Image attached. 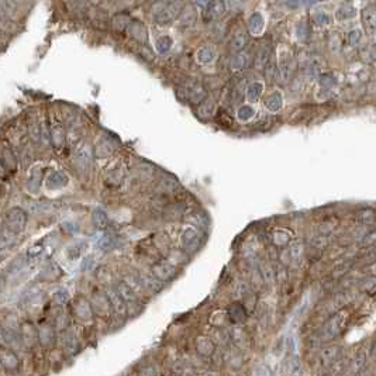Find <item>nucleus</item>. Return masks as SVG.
Instances as JSON below:
<instances>
[{"label": "nucleus", "mask_w": 376, "mask_h": 376, "mask_svg": "<svg viewBox=\"0 0 376 376\" xmlns=\"http://www.w3.org/2000/svg\"><path fill=\"white\" fill-rule=\"evenodd\" d=\"M23 369V354L5 345H0V370L7 375H21Z\"/></svg>", "instance_id": "obj_1"}, {"label": "nucleus", "mask_w": 376, "mask_h": 376, "mask_svg": "<svg viewBox=\"0 0 376 376\" xmlns=\"http://www.w3.org/2000/svg\"><path fill=\"white\" fill-rule=\"evenodd\" d=\"M183 5L181 2H161L154 6L153 18L158 26H168L177 17L182 10Z\"/></svg>", "instance_id": "obj_2"}, {"label": "nucleus", "mask_w": 376, "mask_h": 376, "mask_svg": "<svg viewBox=\"0 0 376 376\" xmlns=\"http://www.w3.org/2000/svg\"><path fill=\"white\" fill-rule=\"evenodd\" d=\"M20 338L24 354H36L37 349L40 348L37 325L31 320H23L20 323Z\"/></svg>", "instance_id": "obj_3"}, {"label": "nucleus", "mask_w": 376, "mask_h": 376, "mask_svg": "<svg viewBox=\"0 0 376 376\" xmlns=\"http://www.w3.org/2000/svg\"><path fill=\"white\" fill-rule=\"evenodd\" d=\"M38 331V345L42 351H51L58 344V333L49 321H44L37 325Z\"/></svg>", "instance_id": "obj_4"}, {"label": "nucleus", "mask_w": 376, "mask_h": 376, "mask_svg": "<svg viewBox=\"0 0 376 376\" xmlns=\"http://www.w3.org/2000/svg\"><path fill=\"white\" fill-rule=\"evenodd\" d=\"M203 233H200L197 229H192L188 227L186 230H183L182 235H181V244L182 248L186 253H196L202 244H203Z\"/></svg>", "instance_id": "obj_5"}, {"label": "nucleus", "mask_w": 376, "mask_h": 376, "mask_svg": "<svg viewBox=\"0 0 376 376\" xmlns=\"http://www.w3.org/2000/svg\"><path fill=\"white\" fill-rule=\"evenodd\" d=\"M26 213L21 209L14 207L12 210H9L6 214V225L7 229L10 230L12 233H20L23 231L24 225H26Z\"/></svg>", "instance_id": "obj_6"}, {"label": "nucleus", "mask_w": 376, "mask_h": 376, "mask_svg": "<svg viewBox=\"0 0 376 376\" xmlns=\"http://www.w3.org/2000/svg\"><path fill=\"white\" fill-rule=\"evenodd\" d=\"M185 89H186L188 100H190L192 103L200 105L203 100L206 99V90H205V86H203V83L200 82L199 79H193V81L186 83Z\"/></svg>", "instance_id": "obj_7"}, {"label": "nucleus", "mask_w": 376, "mask_h": 376, "mask_svg": "<svg viewBox=\"0 0 376 376\" xmlns=\"http://www.w3.org/2000/svg\"><path fill=\"white\" fill-rule=\"evenodd\" d=\"M90 306H92V310H93V314H99V316H106L107 313L110 312V300L107 297V294L105 293H97L93 294L92 297V302H90Z\"/></svg>", "instance_id": "obj_8"}, {"label": "nucleus", "mask_w": 376, "mask_h": 376, "mask_svg": "<svg viewBox=\"0 0 376 376\" xmlns=\"http://www.w3.org/2000/svg\"><path fill=\"white\" fill-rule=\"evenodd\" d=\"M73 313H75L78 320H81V321H89L93 317V310H92L90 302L83 299V297L77 299L75 305H73Z\"/></svg>", "instance_id": "obj_9"}, {"label": "nucleus", "mask_w": 376, "mask_h": 376, "mask_svg": "<svg viewBox=\"0 0 376 376\" xmlns=\"http://www.w3.org/2000/svg\"><path fill=\"white\" fill-rule=\"evenodd\" d=\"M270 57H272V45H270V41L262 42L259 45L258 51H257V57H255V68L259 69V71H264L265 65L269 61Z\"/></svg>", "instance_id": "obj_10"}, {"label": "nucleus", "mask_w": 376, "mask_h": 376, "mask_svg": "<svg viewBox=\"0 0 376 376\" xmlns=\"http://www.w3.org/2000/svg\"><path fill=\"white\" fill-rule=\"evenodd\" d=\"M196 20H197V10L193 5H185L182 7V10L179 13V24L185 27V29H189L196 24Z\"/></svg>", "instance_id": "obj_11"}, {"label": "nucleus", "mask_w": 376, "mask_h": 376, "mask_svg": "<svg viewBox=\"0 0 376 376\" xmlns=\"http://www.w3.org/2000/svg\"><path fill=\"white\" fill-rule=\"evenodd\" d=\"M362 23H364L365 31H366L370 37L373 36L376 30V13L373 5H368V6L362 10Z\"/></svg>", "instance_id": "obj_12"}, {"label": "nucleus", "mask_w": 376, "mask_h": 376, "mask_svg": "<svg viewBox=\"0 0 376 376\" xmlns=\"http://www.w3.org/2000/svg\"><path fill=\"white\" fill-rule=\"evenodd\" d=\"M175 275V268L168 262H159L153 268V277L159 282H166Z\"/></svg>", "instance_id": "obj_13"}, {"label": "nucleus", "mask_w": 376, "mask_h": 376, "mask_svg": "<svg viewBox=\"0 0 376 376\" xmlns=\"http://www.w3.org/2000/svg\"><path fill=\"white\" fill-rule=\"evenodd\" d=\"M127 31H129V34L134 38L135 41L141 42V44H145L148 41L147 27L141 21H131Z\"/></svg>", "instance_id": "obj_14"}, {"label": "nucleus", "mask_w": 376, "mask_h": 376, "mask_svg": "<svg viewBox=\"0 0 376 376\" xmlns=\"http://www.w3.org/2000/svg\"><path fill=\"white\" fill-rule=\"evenodd\" d=\"M225 13V6L223 2H209L205 7V18L212 21L218 20Z\"/></svg>", "instance_id": "obj_15"}, {"label": "nucleus", "mask_w": 376, "mask_h": 376, "mask_svg": "<svg viewBox=\"0 0 376 376\" xmlns=\"http://www.w3.org/2000/svg\"><path fill=\"white\" fill-rule=\"evenodd\" d=\"M77 165L81 170H88L92 164V149L89 145H82L77 151Z\"/></svg>", "instance_id": "obj_16"}, {"label": "nucleus", "mask_w": 376, "mask_h": 376, "mask_svg": "<svg viewBox=\"0 0 376 376\" xmlns=\"http://www.w3.org/2000/svg\"><path fill=\"white\" fill-rule=\"evenodd\" d=\"M217 57V53H216V49L210 45H203V47H200L197 51H196V59H197V62L202 65H209L212 64L213 61L216 59Z\"/></svg>", "instance_id": "obj_17"}, {"label": "nucleus", "mask_w": 376, "mask_h": 376, "mask_svg": "<svg viewBox=\"0 0 376 376\" xmlns=\"http://www.w3.org/2000/svg\"><path fill=\"white\" fill-rule=\"evenodd\" d=\"M265 20L261 13H253L248 20V30L253 36H261L264 31Z\"/></svg>", "instance_id": "obj_18"}, {"label": "nucleus", "mask_w": 376, "mask_h": 376, "mask_svg": "<svg viewBox=\"0 0 376 376\" xmlns=\"http://www.w3.org/2000/svg\"><path fill=\"white\" fill-rule=\"evenodd\" d=\"M248 44V34L247 31H244V30H240V31H237L233 37V40H231V51L235 54L241 53L244 51V48L247 47Z\"/></svg>", "instance_id": "obj_19"}, {"label": "nucleus", "mask_w": 376, "mask_h": 376, "mask_svg": "<svg viewBox=\"0 0 376 376\" xmlns=\"http://www.w3.org/2000/svg\"><path fill=\"white\" fill-rule=\"evenodd\" d=\"M116 292H117L118 296L121 297V300H123L124 303H129V305H134V303H137V296H135V293L133 292V289L130 288L127 283L123 282L120 283Z\"/></svg>", "instance_id": "obj_20"}, {"label": "nucleus", "mask_w": 376, "mask_h": 376, "mask_svg": "<svg viewBox=\"0 0 376 376\" xmlns=\"http://www.w3.org/2000/svg\"><path fill=\"white\" fill-rule=\"evenodd\" d=\"M292 72H293V62H292V59L285 58L279 64V68H278V78L281 79V82H286L292 77Z\"/></svg>", "instance_id": "obj_21"}, {"label": "nucleus", "mask_w": 376, "mask_h": 376, "mask_svg": "<svg viewBox=\"0 0 376 376\" xmlns=\"http://www.w3.org/2000/svg\"><path fill=\"white\" fill-rule=\"evenodd\" d=\"M68 183V178L62 172H54L47 179V186L49 189H61Z\"/></svg>", "instance_id": "obj_22"}, {"label": "nucleus", "mask_w": 376, "mask_h": 376, "mask_svg": "<svg viewBox=\"0 0 376 376\" xmlns=\"http://www.w3.org/2000/svg\"><path fill=\"white\" fill-rule=\"evenodd\" d=\"M282 105H283L282 94L279 93V92L272 93L270 96L266 97V100H265V106H266V109L272 113L279 112V110L282 109Z\"/></svg>", "instance_id": "obj_23"}, {"label": "nucleus", "mask_w": 376, "mask_h": 376, "mask_svg": "<svg viewBox=\"0 0 376 376\" xmlns=\"http://www.w3.org/2000/svg\"><path fill=\"white\" fill-rule=\"evenodd\" d=\"M355 14H357L355 7L353 5H349V3H345V5L338 7V10L335 12V17H337L338 21H347V20H351V18L355 17Z\"/></svg>", "instance_id": "obj_24"}, {"label": "nucleus", "mask_w": 376, "mask_h": 376, "mask_svg": "<svg viewBox=\"0 0 376 376\" xmlns=\"http://www.w3.org/2000/svg\"><path fill=\"white\" fill-rule=\"evenodd\" d=\"M290 238H292V234L285 229L275 230L273 234H272V241H273V244L277 247H285V245H288Z\"/></svg>", "instance_id": "obj_25"}, {"label": "nucleus", "mask_w": 376, "mask_h": 376, "mask_svg": "<svg viewBox=\"0 0 376 376\" xmlns=\"http://www.w3.org/2000/svg\"><path fill=\"white\" fill-rule=\"evenodd\" d=\"M248 64H249V54L245 53V51L235 54L234 57L231 58V68L234 71H240V69L247 68Z\"/></svg>", "instance_id": "obj_26"}, {"label": "nucleus", "mask_w": 376, "mask_h": 376, "mask_svg": "<svg viewBox=\"0 0 376 376\" xmlns=\"http://www.w3.org/2000/svg\"><path fill=\"white\" fill-rule=\"evenodd\" d=\"M130 23H131V20L127 14H124V13H118L116 14L112 20V26L114 31H117V33H121V31H126V30L129 29Z\"/></svg>", "instance_id": "obj_27"}, {"label": "nucleus", "mask_w": 376, "mask_h": 376, "mask_svg": "<svg viewBox=\"0 0 376 376\" xmlns=\"http://www.w3.org/2000/svg\"><path fill=\"white\" fill-rule=\"evenodd\" d=\"M262 90H264V83L262 82H253L249 83L245 89V94H247V99L249 102H257V100L261 97L262 94Z\"/></svg>", "instance_id": "obj_28"}, {"label": "nucleus", "mask_w": 376, "mask_h": 376, "mask_svg": "<svg viewBox=\"0 0 376 376\" xmlns=\"http://www.w3.org/2000/svg\"><path fill=\"white\" fill-rule=\"evenodd\" d=\"M265 72V79L268 83H273L275 82V78L278 77V65H277V59L273 58V55L270 57V59L266 62L264 68Z\"/></svg>", "instance_id": "obj_29"}, {"label": "nucleus", "mask_w": 376, "mask_h": 376, "mask_svg": "<svg viewBox=\"0 0 376 376\" xmlns=\"http://www.w3.org/2000/svg\"><path fill=\"white\" fill-rule=\"evenodd\" d=\"M114 151V147H113L112 144L106 140H102V141L96 145V149H94V154H96V157L97 158H106L109 157L110 154H113Z\"/></svg>", "instance_id": "obj_30"}, {"label": "nucleus", "mask_w": 376, "mask_h": 376, "mask_svg": "<svg viewBox=\"0 0 376 376\" xmlns=\"http://www.w3.org/2000/svg\"><path fill=\"white\" fill-rule=\"evenodd\" d=\"M51 138H53L54 145L55 147H62L65 142V131L62 129V126L59 124H55L51 130Z\"/></svg>", "instance_id": "obj_31"}, {"label": "nucleus", "mask_w": 376, "mask_h": 376, "mask_svg": "<svg viewBox=\"0 0 376 376\" xmlns=\"http://www.w3.org/2000/svg\"><path fill=\"white\" fill-rule=\"evenodd\" d=\"M214 113V105L209 100H203L197 107V116L200 118H210Z\"/></svg>", "instance_id": "obj_32"}, {"label": "nucleus", "mask_w": 376, "mask_h": 376, "mask_svg": "<svg viewBox=\"0 0 376 376\" xmlns=\"http://www.w3.org/2000/svg\"><path fill=\"white\" fill-rule=\"evenodd\" d=\"M116 244H117V237L114 234H106L100 238L99 247L103 251H110V249L116 247Z\"/></svg>", "instance_id": "obj_33"}, {"label": "nucleus", "mask_w": 376, "mask_h": 376, "mask_svg": "<svg viewBox=\"0 0 376 376\" xmlns=\"http://www.w3.org/2000/svg\"><path fill=\"white\" fill-rule=\"evenodd\" d=\"M93 223L99 230H103L107 227L109 218H107L106 213L103 212L102 209H96L93 212Z\"/></svg>", "instance_id": "obj_34"}, {"label": "nucleus", "mask_w": 376, "mask_h": 376, "mask_svg": "<svg viewBox=\"0 0 376 376\" xmlns=\"http://www.w3.org/2000/svg\"><path fill=\"white\" fill-rule=\"evenodd\" d=\"M173 45V41H172V38L168 36H162L159 37L157 42H155V48H157V51L159 54H166L169 51L170 48Z\"/></svg>", "instance_id": "obj_35"}, {"label": "nucleus", "mask_w": 376, "mask_h": 376, "mask_svg": "<svg viewBox=\"0 0 376 376\" xmlns=\"http://www.w3.org/2000/svg\"><path fill=\"white\" fill-rule=\"evenodd\" d=\"M312 18H313V23L316 24V26H320V27H323V26H329V24L331 23V16H330L329 13L323 12V10L314 13Z\"/></svg>", "instance_id": "obj_36"}, {"label": "nucleus", "mask_w": 376, "mask_h": 376, "mask_svg": "<svg viewBox=\"0 0 376 376\" xmlns=\"http://www.w3.org/2000/svg\"><path fill=\"white\" fill-rule=\"evenodd\" d=\"M318 83L324 89H330L331 90V88H334L335 85H337V79L333 75H330V73H321V75H318Z\"/></svg>", "instance_id": "obj_37"}, {"label": "nucleus", "mask_w": 376, "mask_h": 376, "mask_svg": "<svg viewBox=\"0 0 376 376\" xmlns=\"http://www.w3.org/2000/svg\"><path fill=\"white\" fill-rule=\"evenodd\" d=\"M244 92H245L244 86H242L241 83H238V85L231 90V103H233V105L241 103L242 99H244Z\"/></svg>", "instance_id": "obj_38"}, {"label": "nucleus", "mask_w": 376, "mask_h": 376, "mask_svg": "<svg viewBox=\"0 0 376 376\" xmlns=\"http://www.w3.org/2000/svg\"><path fill=\"white\" fill-rule=\"evenodd\" d=\"M361 41H362V31H361V30L355 29L351 30V31L348 33V44H349L351 47H358Z\"/></svg>", "instance_id": "obj_39"}, {"label": "nucleus", "mask_w": 376, "mask_h": 376, "mask_svg": "<svg viewBox=\"0 0 376 376\" xmlns=\"http://www.w3.org/2000/svg\"><path fill=\"white\" fill-rule=\"evenodd\" d=\"M237 116L242 121H247V120H249V118H253L255 116V110L251 106H241L238 109V112H237Z\"/></svg>", "instance_id": "obj_40"}, {"label": "nucleus", "mask_w": 376, "mask_h": 376, "mask_svg": "<svg viewBox=\"0 0 376 376\" xmlns=\"http://www.w3.org/2000/svg\"><path fill=\"white\" fill-rule=\"evenodd\" d=\"M307 37H309V27L306 21H300L296 26V38L300 41H305Z\"/></svg>", "instance_id": "obj_41"}, {"label": "nucleus", "mask_w": 376, "mask_h": 376, "mask_svg": "<svg viewBox=\"0 0 376 376\" xmlns=\"http://www.w3.org/2000/svg\"><path fill=\"white\" fill-rule=\"evenodd\" d=\"M54 300L58 303V305H65L68 300H69V294L68 292L65 290V289H58L55 294H54Z\"/></svg>", "instance_id": "obj_42"}, {"label": "nucleus", "mask_w": 376, "mask_h": 376, "mask_svg": "<svg viewBox=\"0 0 376 376\" xmlns=\"http://www.w3.org/2000/svg\"><path fill=\"white\" fill-rule=\"evenodd\" d=\"M361 54L364 55V58L370 62V64H373L375 62V49L372 45H365L362 49H361Z\"/></svg>", "instance_id": "obj_43"}, {"label": "nucleus", "mask_w": 376, "mask_h": 376, "mask_svg": "<svg viewBox=\"0 0 376 376\" xmlns=\"http://www.w3.org/2000/svg\"><path fill=\"white\" fill-rule=\"evenodd\" d=\"M358 217H359V220H361V223L372 224L373 223V210H370V209L362 210V212L358 214Z\"/></svg>", "instance_id": "obj_44"}, {"label": "nucleus", "mask_w": 376, "mask_h": 376, "mask_svg": "<svg viewBox=\"0 0 376 376\" xmlns=\"http://www.w3.org/2000/svg\"><path fill=\"white\" fill-rule=\"evenodd\" d=\"M289 253H290L293 259L300 258L302 254H303V244L302 242H294L293 245H290V248H289Z\"/></svg>", "instance_id": "obj_45"}, {"label": "nucleus", "mask_w": 376, "mask_h": 376, "mask_svg": "<svg viewBox=\"0 0 376 376\" xmlns=\"http://www.w3.org/2000/svg\"><path fill=\"white\" fill-rule=\"evenodd\" d=\"M261 275H262V278H264V281L266 283H270L273 281V270H272L269 265H264L261 268Z\"/></svg>", "instance_id": "obj_46"}, {"label": "nucleus", "mask_w": 376, "mask_h": 376, "mask_svg": "<svg viewBox=\"0 0 376 376\" xmlns=\"http://www.w3.org/2000/svg\"><path fill=\"white\" fill-rule=\"evenodd\" d=\"M225 9H230V12H237L238 9H241L242 5L240 2H229V3H224Z\"/></svg>", "instance_id": "obj_47"}, {"label": "nucleus", "mask_w": 376, "mask_h": 376, "mask_svg": "<svg viewBox=\"0 0 376 376\" xmlns=\"http://www.w3.org/2000/svg\"><path fill=\"white\" fill-rule=\"evenodd\" d=\"M3 285H5V282H3V279L0 278V292L3 290Z\"/></svg>", "instance_id": "obj_48"}]
</instances>
